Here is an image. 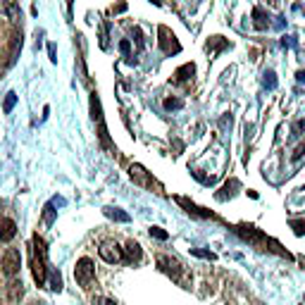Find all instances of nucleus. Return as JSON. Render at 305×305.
<instances>
[{
    "label": "nucleus",
    "mask_w": 305,
    "mask_h": 305,
    "mask_svg": "<svg viewBox=\"0 0 305 305\" xmlns=\"http://www.w3.org/2000/svg\"><path fill=\"white\" fill-rule=\"evenodd\" d=\"M193 74H196V65H193V62H186V65H181L179 70L174 72V79H177V81H188Z\"/></svg>",
    "instance_id": "nucleus-12"
},
{
    "label": "nucleus",
    "mask_w": 305,
    "mask_h": 305,
    "mask_svg": "<svg viewBox=\"0 0 305 305\" xmlns=\"http://www.w3.org/2000/svg\"><path fill=\"white\" fill-rule=\"evenodd\" d=\"M103 215L110 217V219H115V222H122V224H126V222H131V215L129 212H124V210H119V208H103Z\"/></svg>",
    "instance_id": "nucleus-11"
},
{
    "label": "nucleus",
    "mask_w": 305,
    "mask_h": 305,
    "mask_svg": "<svg viewBox=\"0 0 305 305\" xmlns=\"http://www.w3.org/2000/svg\"><path fill=\"white\" fill-rule=\"evenodd\" d=\"M48 279H50V288L53 291H62V277H60V272H55V269H48Z\"/></svg>",
    "instance_id": "nucleus-15"
},
{
    "label": "nucleus",
    "mask_w": 305,
    "mask_h": 305,
    "mask_svg": "<svg viewBox=\"0 0 305 305\" xmlns=\"http://www.w3.org/2000/svg\"><path fill=\"white\" fill-rule=\"evenodd\" d=\"M98 253H100V258H103L105 262H110V265H115V262H122V260H124V248H119L117 243H103Z\"/></svg>",
    "instance_id": "nucleus-6"
},
{
    "label": "nucleus",
    "mask_w": 305,
    "mask_h": 305,
    "mask_svg": "<svg viewBox=\"0 0 305 305\" xmlns=\"http://www.w3.org/2000/svg\"><path fill=\"white\" fill-rule=\"evenodd\" d=\"M141 255H143V251H141V246H139L136 241H129V243H126V248H124V260L126 262H139Z\"/></svg>",
    "instance_id": "nucleus-9"
},
{
    "label": "nucleus",
    "mask_w": 305,
    "mask_h": 305,
    "mask_svg": "<svg viewBox=\"0 0 305 305\" xmlns=\"http://www.w3.org/2000/svg\"><path fill=\"white\" fill-rule=\"evenodd\" d=\"M74 279H76V284L81 288H89L93 284V279H95V267H93V262H91L89 258H81L79 262H76V267H74Z\"/></svg>",
    "instance_id": "nucleus-2"
},
{
    "label": "nucleus",
    "mask_w": 305,
    "mask_h": 305,
    "mask_svg": "<svg viewBox=\"0 0 305 305\" xmlns=\"http://www.w3.org/2000/svg\"><path fill=\"white\" fill-rule=\"evenodd\" d=\"M126 10V2H117L115 7H112V12H124Z\"/></svg>",
    "instance_id": "nucleus-30"
},
{
    "label": "nucleus",
    "mask_w": 305,
    "mask_h": 305,
    "mask_svg": "<svg viewBox=\"0 0 305 305\" xmlns=\"http://www.w3.org/2000/svg\"><path fill=\"white\" fill-rule=\"evenodd\" d=\"M191 253H193V255H198V258H205V260H215V258H217L215 253H210V251H200V248H193Z\"/></svg>",
    "instance_id": "nucleus-23"
},
{
    "label": "nucleus",
    "mask_w": 305,
    "mask_h": 305,
    "mask_svg": "<svg viewBox=\"0 0 305 305\" xmlns=\"http://www.w3.org/2000/svg\"><path fill=\"white\" fill-rule=\"evenodd\" d=\"M15 236H17V224H15V219H10V217L0 219V241H2V243H10Z\"/></svg>",
    "instance_id": "nucleus-7"
},
{
    "label": "nucleus",
    "mask_w": 305,
    "mask_h": 305,
    "mask_svg": "<svg viewBox=\"0 0 305 305\" xmlns=\"http://www.w3.org/2000/svg\"><path fill=\"white\" fill-rule=\"evenodd\" d=\"M48 251H46V241L41 236H34V258H31V269H34V279L38 286H43L48 282Z\"/></svg>",
    "instance_id": "nucleus-1"
},
{
    "label": "nucleus",
    "mask_w": 305,
    "mask_h": 305,
    "mask_svg": "<svg viewBox=\"0 0 305 305\" xmlns=\"http://www.w3.org/2000/svg\"><path fill=\"white\" fill-rule=\"evenodd\" d=\"M158 267H160L167 277H172L174 282H179V277H181L179 260H174V258H169V255H160V258H158Z\"/></svg>",
    "instance_id": "nucleus-5"
},
{
    "label": "nucleus",
    "mask_w": 305,
    "mask_h": 305,
    "mask_svg": "<svg viewBox=\"0 0 305 305\" xmlns=\"http://www.w3.org/2000/svg\"><path fill=\"white\" fill-rule=\"evenodd\" d=\"M296 81H298V84H305V70H301V72L296 74Z\"/></svg>",
    "instance_id": "nucleus-31"
},
{
    "label": "nucleus",
    "mask_w": 305,
    "mask_h": 305,
    "mask_svg": "<svg viewBox=\"0 0 305 305\" xmlns=\"http://www.w3.org/2000/svg\"><path fill=\"white\" fill-rule=\"evenodd\" d=\"M184 108V100H179V98H167L164 100V110H181Z\"/></svg>",
    "instance_id": "nucleus-20"
},
{
    "label": "nucleus",
    "mask_w": 305,
    "mask_h": 305,
    "mask_svg": "<svg viewBox=\"0 0 305 305\" xmlns=\"http://www.w3.org/2000/svg\"><path fill=\"white\" fill-rule=\"evenodd\" d=\"M158 46H160V50L164 55H177L181 50V43L177 41V36H174V31L172 29H167V26H160L158 29Z\"/></svg>",
    "instance_id": "nucleus-3"
},
{
    "label": "nucleus",
    "mask_w": 305,
    "mask_h": 305,
    "mask_svg": "<svg viewBox=\"0 0 305 305\" xmlns=\"http://www.w3.org/2000/svg\"><path fill=\"white\" fill-rule=\"evenodd\" d=\"M48 57H50V62H57V50H55V43H48Z\"/></svg>",
    "instance_id": "nucleus-26"
},
{
    "label": "nucleus",
    "mask_w": 305,
    "mask_h": 305,
    "mask_svg": "<svg viewBox=\"0 0 305 305\" xmlns=\"http://www.w3.org/2000/svg\"><path fill=\"white\" fill-rule=\"evenodd\" d=\"M301 131H305V119H298V122L293 124V134H296V136H298Z\"/></svg>",
    "instance_id": "nucleus-28"
},
{
    "label": "nucleus",
    "mask_w": 305,
    "mask_h": 305,
    "mask_svg": "<svg viewBox=\"0 0 305 305\" xmlns=\"http://www.w3.org/2000/svg\"><path fill=\"white\" fill-rule=\"evenodd\" d=\"M303 153H305V143H301L296 150H293V160H301V158H303Z\"/></svg>",
    "instance_id": "nucleus-29"
},
{
    "label": "nucleus",
    "mask_w": 305,
    "mask_h": 305,
    "mask_svg": "<svg viewBox=\"0 0 305 305\" xmlns=\"http://www.w3.org/2000/svg\"><path fill=\"white\" fill-rule=\"evenodd\" d=\"M43 219H46V224H53V222H55V210H53V203H48V205L43 208Z\"/></svg>",
    "instance_id": "nucleus-19"
},
{
    "label": "nucleus",
    "mask_w": 305,
    "mask_h": 305,
    "mask_svg": "<svg viewBox=\"0 0 305 305\" xmlns=\"http://www.w3.org/2000/svg\"><path fill=\"white\" fill-rule=\"evenodd\" d=\"M253 26H255L258 31L269 29V17H267V12H265L262 7H253Z\"/></svg>",
    "instance_id": "nucleus-8"
},
{
    "label": "nucleus",
    "mask_w": 305,
    "mask_h": 305,
    "mask_svg": "<svg viewBox=\"0 0 305 305\" xmlns=\"http://www.w3.org/2000/svg\"><path fill=\"white\" fill-rule=\"evenodd\" d=\"M265 86H267L269 91L277 89V74L272 72V70H267V72H265Z\"/></svg>",
    "instance_id": "nucleus-21"
},
{
    "label": "nucleus",
    "mask_w": 305,
    "mask_h": 305,
    "mask_svg": "<svg viewBox=\"0 0 305 305\" xmlns=\"http://www.w3.org/2000/svg\"><path fill=\"white\" fill-rule=\"evenodd\" d=\"M153 5H158V7H162V0H150Z\"/></svg>",
    "instance_id": "nucleus-32"
},
{
    "label": "nucleus",
    "mask_w": 305,
    "mask_h": 305,
    "mask_svg": "<svg viewBox=\"0 0 305 305\" xmlns=\"http://www.w3.org/2000/svg\"><path fill=\"white\" fill-rule=\"evenodd\" d=\"M93 305H117V303H115V301H110V298L98 296V298H93Z\"/></svg>",
    "instance_id": "nucleus-25"
},
{
    "label": "nucleus",
    "mask_w": 305,
    "mask_h": 305,
    "mask_svg": "<svg viewBox=\"0 0 305 305\" xmlns=\"http://www.w3.org/2000/svg\"><path fill=\"white\" fill-rule=\"evenodd\" d=\"M19 265H22V255H19V251H15V248H7L5 255H2V260H0L2 274H5V277H15V274L19 272Z\"/></svg>",
    "instance_id": "nucleus-4"
},
{
    "label": "nucleus",
    "mask_w": 305,
    "mask_h": 305,
    "mask_svg": "<svg viewBox=\"0 0 305 305\" xmlns=\"http://www.w3.org/2000/svg\"><path fill=\"white\" fill-rule=\"evenodd\" d=\"M0 15L15 17L17 15V0H0Z\"/></svg>",
    "instance_id": "nucleus-14"
},
{
    "label": "nucleus",
    "mask_w": 305,
    "mask_h": 305,
    "mask_svg": "<svg viewBox=\"0 0 305 305\" xmlns=\"http://www.w3.org/2000/svg\"><path fill=\"white\" fill-rule=\"evenodd\" d=\"M150 236H155V238H160V241H167V232L160 229V227H150Z\"/></svg>",
    "instance_id": "nucleus-22"
},
{
    "label": "nucleus",
    "mask_w": 305,
    "mask_h": 305,
    "mask_svg": "<svg viewBox=\"0 0 305 305\" xmlns=\"http://www.w3.org/2000/svg\"><path fill=\"white\" fill-rule=\"evenodd\" d=\"M291 229L296 236H305V219H291Z\"/></svg>",
    "instance_id": "nucleus-18"
},
{
    "label": "nucleus",
    "mask_w": 305,
    "mask_h": 305,
    "mask_svg": "<svg viewBox=\"0 0 305 305\" xmlns=\"http://www.w3.org/2000/svg\"><path fill=\"white\" fill-rule=\"evenodd\" d=\"M119 50H122L124 55H129V53H131V41H129V38H124V41H119Z\"/></svg>",
    "instance_id": "nucleus-24"
},
{
    "label": "nucleus",
    "mask_w": 305,
    "mask_h": 305,
    "mask_svg": "<svg viewBox=\"0 0 305 305\" xmlns=\"http://www.w3.org/2000/svg\"><path fill=\"white\" fill-rule=\"evenodd\" d=\"M15 105H17V93H15V91H10V93L5 95V103H2V110H5L7 115H10V112L15 110Z\"/></svg>",
    "instance_id": "nucleus-16"
},
{
    "label": "nucleus",
    "mask_w": 305,
    "mask_h": 305,
    "mask_svg": "<svg viewBox=\"0 0 305 305\" xmlns=\"http://www.w3.org/2000/svg\"><path fill=\"white\" fill-rule=\"evenodd\" d=\"M129 174H131V179H136L139 184H143V186H153V179L148 177V172H145L141 164H131Z\"/></svg>",
    "instance_id": "nucleus-10"
},
{
    "label": "nucleus",
    "mask_w": 305,
    "mask_h": 305,
    "mask_svg": "<svg viewBox=\"0 0 305 305\" xmlns=\"http://www.w3.org/2000/svg\"><path fill=\"white\" fill-rule=\"evenodd\" d=\"M91 115H93V119L100 124L103 122V108H100V98H98V93H91Z\"/></svg>",
    "instance_id": "nucleus-13"
},
{
    "label": "nucleus",
    "mask_w": 305,
    "mask_h": 305,
    "mask_svg": "<svg viewBox=\"0 0 305 305\" xmlns=\"http://www.w3.org/2000/svg\"><path fill=\"white\" fill-rule=\"evenodd\" d=\"M282 46H284V48H293V46H296V38H293V36H284V38H282Z\"/></svg>",
    "instance_id": "nucleus-27"
},
{
    "label": "nucleus",
    "mask_w": 305,
    "mask_h": 305,
    "mask_svg": "<svg viewBox=\"0 0 305 305\" xmlns=\"http://www.w3.org/2000/svg\"><path fill=\"white\" fill-rule=\"evenodd\" d=\"M229 43L227 41H222V36H212L210 41H208V50L212 48V53H217V50H222V48H227Z\"/></svg>",
    "instance_id": "nucleus-17"
}]
</instances>
